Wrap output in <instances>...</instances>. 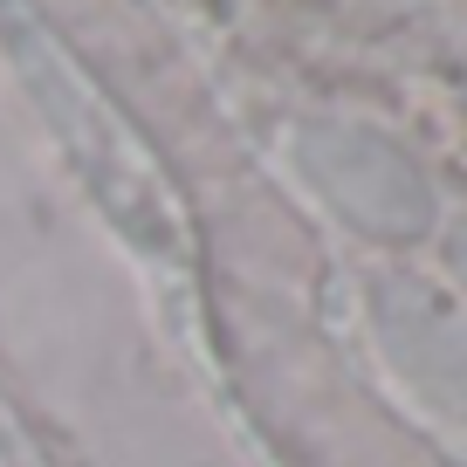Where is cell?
Here are the masks:
<instances>
[{
	"instance_id": "6da1fadb",
	"label": "cell",
	"mask_w": 467,
	"mask_h": 467,
	"mask_svg": "<svg viewBox=\"0 0 467 467\" xmlns=\"http://www.w3.org/2000/svg\"><path fill=\"white\" fill-rule=\"evenodd\" d=\"M21 56H28L21 69H28L42 110L56 117V138L69 145V159L83 165V186L97 192V206L131 234V241H145V248H172L179 206H172V192H165L151 151L131 138V124H124V117L69 69V56H62L48 35H28Z\"/></svg>"
},
{
	"instance_id": "7a4b0ae2",
	"label": "cell",
	"mask_w": 467,
	"mask_h": 467,
	"mask_svg": "<svg viewBox=\"0 0 467 467\" xmlns=\"http://www.w3.org/2000/svg\"><path fill=\"white\" fill-rule=\"evenodd\" d=\"M289 159L303 172V186L365 241L406 248V241L440 227V192L426 179V165L399 138H385L379 124L317 117L289 138Z\"/></svg>"
},
{
	"instance_id": "3957f363",
	"label": "cell",
	"mask_w": 467,
	"mask_h": 467,
	"mask_svg": "<svg viewBox=\"0 0 467 467\" xmlns=\"http://www.w3.org/2000/svg\"><path fill=\"white\" fill-rule=\"evenodd\" d=\"M365 323L392 385L440 426H467V303L420 268H385L365 289Z\"/></svg>"
},
{
	"instance_id": "277c9868",
	"label": "cell",
	"mask_w": 467,
	"mask_h": 467,
	"mask_svg": "<svg viewBox=\"0 0 467 467\" xmlns=\"http://www.w3.org/2000/svg\"><path fill=\"white\" fill-rule=\"evenodd\" d=\"M440 268H447V289L467 303V206L447 213V227H440Z\"/></svg>"
},
{
	"instance_id": "5b68a950",
	"label": "cell",
	"mask_w": 467,
	"mask_h": 467,
	"mask_svg": "<svg viewBox=\"0 0 467 467\" xmlns=\"http://www.w3.org/2000/svg\"><path fill=\"white\" fill-rule=\"evenodd\" d=\"M0 467H7V461H0Z\"/></svg>"
}]
</instances>
